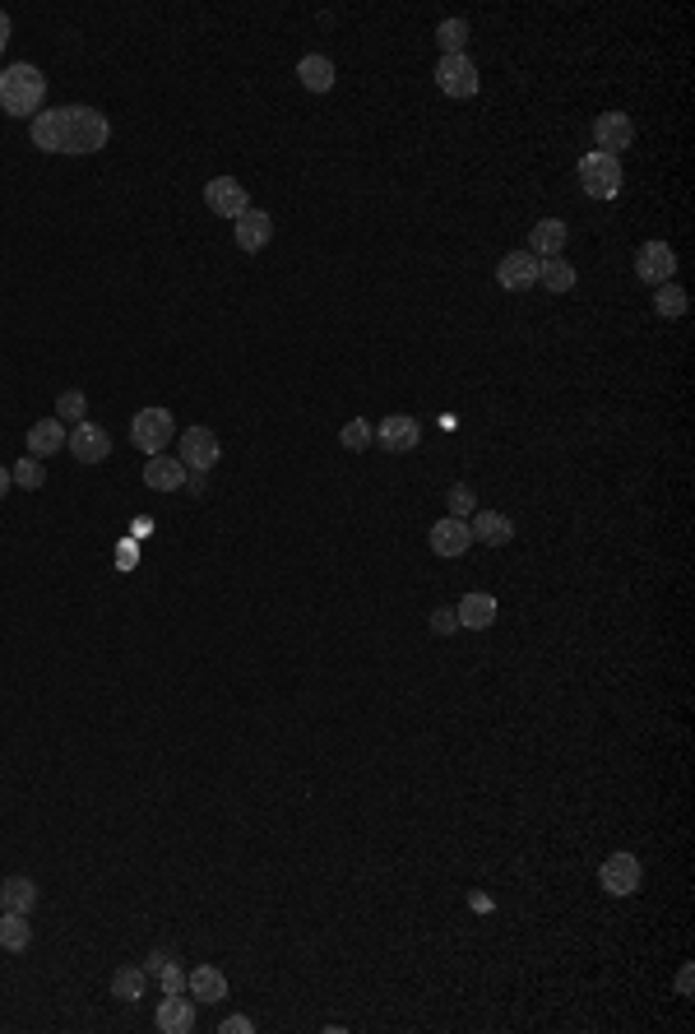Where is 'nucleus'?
<instances>
[{"instance_id":"nucleus-38","label":"nucleus","mask_w":695,"mask_h":1034,"mask_svg":"<svg viewBox=\"0 0 695 1034\" xmlns=\"http://www.w3.org/2000/svg\"><path fill=\"white\" fill-rule=\"evenodd\" d=\"M691 983H695V970H691V965H682V974H677V993L691 997Z\"/></svg>"},{"instance_id":"nucleus-15","label":"nucleus","mask_w":695,"mask_h":1034,"mask_svg":"<svg viewBox=\"0 0 695 1034\" xmlns=\"http://www.w3.org/2000/svg\"><path fill=\"white\" fill-rule=\"evenodd\" d=\"M153 1025H158L163 1034H190L195 1030V1002H186L181 993H163Z\"/></svg>"},{"instance_id":"nucleus-33","label":"nucleus","mask_w":695,"mask_h":1034,"mask_svg":"<svg viewBox=\"0 0 695 1034\" xmlns=\"http://www.w3.org/2000/svg\"><path fill=\"white\" fill-rule=\"evenodd\" d=\"M473 511H478V497H473V487H468V483H455V487H450V515L468 520Z\"/></svg>"},{"instance_id":"nucleus-35","label":"nucleus","mask_w":695,"mask_h":1034,"mask_svg":"<svg viewBox=\"0 0 695 1034\" xmlns=\"http://www.w3.org/2000/svg\"><path fill=\"white\" fill-rule=\"evenodd\" d=\"M158 983H163V993H186V970H181L177 960H172V965L158 974Z\"/></svg>"},{"instance_id":"nucleus-14","label":"nucleus","mask_w":695,"mask_h":1034,"mask_svg":"<svg viewBox=\"0 0 695 1034\" xmlns=\"http://www.w3.org/2000/svg\"><path fill=\"white\" fill-rule=\"evenodd\" d=\"M468 543H473V529L459 515H445V520L431 524V552L436 557H464Z\"/></svg>"},{"instance_id":"nucleus-7","label":"nucleus","mask_w":695,"mask_h":1034,"mask_svg":"<svg viewBox=\"0 0 695 1034\" xmlns=\"http://www.w3.org/2000/svg\"><path fill=\"white\" fill-rule=\"evenodd\" d=\"M204 205L214 209L218 218H232V223H237V218L251 209V195H246V186H241L237 177H214L204 186Z\"/></svg>"},{"instance_id":"nucleus-25","label":"nucleus","mask_w":695,"mask_h":1034,"mask_svg":"<svg viewBox=\"0 0 695 1034\" xmlns=\"http://www.w3.org/2000/svg\"><path fill=\"white\" fill-rule=\"evenodd\" d=\"M538 283H543L552 297H561V293H570V288H575V269H570V260H561V256L538 260Z\"/></svg>"},{"instance_id":"nucleus-6","label":"nucleus","mask_w":695,"mask_h":1034,"mask_svg":"<svg viewBox=\"0 0 695 1034\" xmlns=\"http://www.w3.org/2000/svg\"><path fill=\"white\" fill-rule=\"evenodd\" d=\"M218 460H223L218 436L209 432V427H186V436H181V464H186L190 473H209Z\"/></svg>"},{"instance_id":"nucleus-34","label":"nucleus","mask_w":695,"mask_h":1034,"mask_svg":"<svg viewBox=\"0 0 695 1034\" xmlns=\"http://www.w3.org/2000/svg\"><path fill=\"white\" fill-rule=\"evenodd\" d=\"M431 631H436V636L459 631V613H455V608H436V613H431Z\"/></svg>"},{"instance_id":"nucleus-11","label":"nucleus","mask_w":695,"mask_h":1034,"mask_svg":"<svg viewBox=\"0 0 695 1034\" xmlns=\"http://www.w3.org/2000/svg\"><path fill=\"white\" fill-rule=\"evenodd\" d=\"M594 140H598V154L621 158V149L635 144V121L626 112H603L594 121Z\"/></svg>"},{"instance_id":"nucleus-27","label":"nucleus","mask_w":695,"mask_h":1034,"mask_svg":"<svg viewBox=\"0 0 695 1034\" xmlns=\"http://www.w3.org/2000/svg\"><path fill=\"white\" fill-rule=\"evenodd\" d=\"M28 937H33V928H28V914H14V909H5V914H0V946H5V951H24Z\"/></svg>"},{"instance_id":"nucleus-17","label":"nucleus","mask_w":695,"mask_h":1034,"mask_svg":"<svg viewBox=\"0 0 695 1034\" xmlns=\"http://www.w3.org/2000/svg\"><path fill=\"white\" fill-rule=\"evenodd\" d=\"M468 529H473V538L478 543H487V548H506L510 538H515V520L510 515H501V511H473L468 515Z\"/></svg>"},{"instance_id":"nucleus-37","label":"nucleus","mask_w":695,"mask_h":1034,"mask_svg":"<svg viewBox=\"0 0 695 1034\" xmlns=\"http://www.w3.org/2000/svg\"><path fill=\"white\" fill-rule=\"evenodd\" d=\"M167 965H172V956H167V951H153L149 965H144V974H153V979H158V974H163Z\"/></svg>"},{"instance_id":"nucleus-8","label":"nucleus","mask_w":695,"mask_h":1034,"mask_svg":"<svg viewBox=\"0 0 695 1034\" xmlns=\"http://www.w3.org/2000/svg\"><path fill=\"white\" fill-rule=\"evenodd\" d=\"M635 274L645 283H654V288H663V283H672V274H677V251H672L668 242H645L635 251Z\"/></svg>"},{"instance_id":"nucleus-3","label":"nucleus","mask_w":695,"mask_h":1034,"mask_svg":"<svg viewBox=\"0 0 695 1034\" xmlns=\"http://www.w3.org/2000/svg\"><path fill=\"white\" fill-rule=\"evenodd\" d=\"M177 436V422H172V413L158 409V404H149V409H139L135 418H130V446L144 450V455H163V446Z\"/></svg>"},{"instance_id":"nucleus-12","label":"nucleus","mask_w":695,"mask_h":1034,"mask_svg":"<svg viewBox=\"0 0 695 1034\" xmlns=\"http://www.w3.org/2000/svg\"><path fill=\"white\" fill-rule=\"evenodd\" d=\"M376 441H380V450H390V455H408V450H417V441H422V427H417V418H408V413H390V418H380Z\"/></svg>"},{"instance_id":"nucleus-16","label":"nucleus","mask_w":695,"mask_h":1034,"mask_svg":"<svg viewBox=\"0 0 695 1034\" xmlns=\"http://www.w3.org/2000/svg\"><path fill=\"white\" fill-rule=\"evenodd\" d=\"M269 237H274V218H269L265 209H246V214L237 218V246L246 251V256L265 251Z\"/></svg>"},{"instance_id":"nucleus-19","label":"nucleus","mask_w":695,"mask_h":1034,"mask_svg":"<svg viewBox=\"0 0 695 1034\" xmlns=\"http://www.w3.org/2000/svg\"><path fill=\"white\" fill-rule=\"evenodd\" d=\"M65 422L61 418H42L28 427V455L33 460H47V455H56V450H65Z\"/></svg>"},{"instance_id":"nucleus-36","label":"nucleus","mask_w":695,"mask_h":1034,"mask_svg":"<svg viewBox=\"0 0 695 1034\" xmlns=\"http://www.w3.org/2000/svg\"><path fill=\"white\" fill-rule=\"evenodd\" d=\"M251 1030H255V1025L246 1021V1016H228V1021L218 1025V1034H251Z\"/></svg>"},{"instance_id":"nucleus-4","label":"nucleus","mask_w":695,"mask_h":1034,"mask_svg":"<svg viewBox=\"0 0 695 1034\" xmlns=\"http://www.w3.org/2000/svg\"><path fill=\"white\" fill-rule=\"evenodd\" d=\"M621 158H612V154H584L580 158V186H584V195L589 200H612V195L621 191Z\"/></svg>"},{"instance_id":"nucleus-24","label":"nucleus","mask_w":695,"mask_h":1034,"mask_svg":"<svg viewBox=\"0 0 695 1034\" xmlns=\"http://www.w3.org/2000/svg\"><path fill=\"white\" fill-rule=\"evenodd\" d=\"M38 905V886L28 877H5L0 881V909H14V914H28Z\"/></svg>"},{"instance_id":"nucleus-9","label":"nucleus","mask_w":695,"mask_h":1034,"mask_svg":"<svg viewBox=\"0 0 695 1034\" xmlns=\"http://www.w3.org/2000/svg\"><path fill=\"white\" fill-rule=\"evenodd\" d=\"M65 450H70L79 464H102L112 455V436L102 432L98 422H75V432L65 436Z\"/></svg>"},{"instance_id":"nucleus-22","label":"nucleus","mask_w":695,"mask_h":1034,"mask_svg":"<svg viewBox=\"0 0 695 1034\" xmlns=\"http://www.w3.org/2000/svg\"><path fill=\"white\" fill-rule=\"evenodd\" d=\"M459 613V626H468V631H487V626L496 622V594H464V603L455 608Z\"/></svg>"},{"instance_id":"nucleus-21","label":"nucleus","mask_w":695,"mask_h":1034,"mask_svg":"<svg viewBox=\"0 0 695 1034\" xmlns=\"http://www.w3.org/2000/svg\"><path fill=\"white\" fill-rule=\"evenodd\" d=\"M297 79H302L306 93H329L339 75H334V61H329V56L311 52V56H302V61H297Z\"/></svg>"},{"instance_id":"nucleus-39","label":"nucleus","mask_w":695,"mask_h":1034,"mask_svg":"<svg viewBox=\"0 0 695 1034\" xmlns=\"http://www.w3.org/2000/svg\"><path fill=\"white\" fill-rule=\"evenodd\" d=\"M14 487V478H10V469H5V464H0V497H5V492H10Z\"/></svg>"},{"instance_id":"nucleus-1","label":"nucleus","mask_w":695,"mask_h":1034,"mask_svg":"<svg viewBox=\"0 0 695 1034\" xmlns=\"http://www.w3.org/2000/svg\"><path fill=\"white\" fill-rule=\"evenodd\" d=\"M112 140V121L98 107H51L33 116V149L42 154H98Z\"/></svg>"},{"instance_id":"nucleus-10","label":"nucleus","mask_w":695,"mask_h":1034,"mask_svg":"<svg viewBox=\"0 0 695 1034\" xmlns=\"http://www.w3.org/2000/svg\"><path fill=\"white\" fill-rule=\"evenodd\" d=\"M640 877H645V872H640V858L635 854H612L603 863V868H598V881H603V891L607 895H635L640 891Z\"/></svg>"},{"instance_id":"nucleus-5","label":"nucleus","mask_w":695,"mask_h":1034,"mask_svg":"<svg viewBox=\"0 0 695 1034\" xmlns=\"http://www.w3.org/2000/svg\"><path fill=\"white\" fill-rule=\"evenodd\" d=\"M436 89H441L445 98H473V93L482 89L478 65L468 61V56H441V65H436Z\"/></svg>"},{"instance_id":"nucleus-23","label":"nucleus","mask_w":695,"mask_h":1034,"mask_svg":"<svg viewBox=\"0 0 695 1034\" xmlns=\"http://www.w3.org/2000/svg\"><path fill=\"white\" fill-rule=\"evenodd\" d=\"M186 983H190V997H195V1002H228V979H223V970H214V965H195Z\"/></svg>"},{"instance_id":"nucleus-18","label":"nucleus","mask_w":695,"mask_h":1034,"mask_svg":"<svg viewBox=\"0 0 695 1034\" xmlns=\"http://www.w3.org/2000/svg\"><path fill=\"white\" fill-rule=\"evenodd\" d=\"M566 237H570V228L561 223V218H543V223H533V232H529V256H538V260L561 256V251H566Z\"/></svg>"},{"instance_id":"nucleus-20","label":"nucleus","mask_w":695,"mask_h":1034,"mask_svg":"<svg viewBox=\"0 0 695 1034\" xmlns=\"http://www.w3.org/2000/svg\"><path fill=\"white\" fill-rule=\"evenodd\" d=\"M144 483H149L153 492H177V487H186V464L172 460V455H149Z\"/></svg>"},{"instance_id":"nucleus-26","label":"nucleus","mask_w":695,"mask_h":1034,"mask_svg":"<svg viewBox=\"0 0 695 1034\" xmlns=\"http://www.w3.org/2000/svg\"><path fill=\"white\" fill-rule=\"evenodd\" d=\"M144 988H149V974H144V965H126V970L112 974V997H121V1002H139V997H144Z\"/></svg>"},{"instance_id":"nucleus-40","label":"nucleus","mask_w":695,"mask_h":1034,"mask_svg":"<svg viewBox=\"0 0 695 1034\" xmlns=\"http://www.w3.org/2000/svg\"><path fill=\"white\" fill-rule=\"evenodd\" d=\"M5 42H10V19L0 14V52H5Z\"/></svg>"},{"instance_id":"nucleus-2","label":"nucleus","mask_w":695,"mask_h":1034,"mask_svg":"<svg viewBox=\"0 0 695 1034\" xmlns=\"http://www.w3.org/2000/svg\"><path fill=\"white\" fill-rule=\"evenodd\" d=\"M42 98H47V79H42L38 65H10L0 70V112L19 116V121H33L42 112Z\"/></svg>"},{"instance_id":"nucleus-28","label":"nucleus","mask_w":695,"mask_h":1034,"mask_svg":"<svg viewBox=\"0 0 695 1034\" xmlns=\"http://www.w3.org/2000/svg\"><path fill=\"white\" fill-rule=\"evenodd\" d=\"M436 47H441V56H464L468 19H441V28H436Z\"/></svg>"},{"instance_id":"nucleus-30","label":"nucleus","mask_w":695,"mask_h":1034,"mask_svg":"<svg viewBox=\"0 0 695 1034\" xmlns=\"http://www.w3.org/2000/svg\"><path fill=\"white\" fill-rule=\"evenodd\" d=\"M84 413H89L84 390H65V395L56 399V418H61V422H84Z\"/></svg>"},{"instance_id":"nucleus-31","label":"nucleus","mask_w":695,"mask_h":1034,"mask_svg":"<svg viewBox=\"0 0 695 1034\" xmlns=\"http://www.w3.org/2000/svg\"><path fill=\"white\" fill-rule=\"evenodd\" d=\"M10 478H14V487H28V492H38L42 483H47V473H42V464L33 460V455H28V460H19L10 469Z\"/></svg>"},{"instance_id":"nucleus-32","label":"nucleus","mask_w":695,"mask_h":1034,"mask_svg":"<svg viewBox=\"0 0 695 1034\" xmlns=\"http://www.w3.org/2000/svg\"><path fill=\"white\" fill-rule=\"evenodd\" d=\"M339 446H343V450H367V446H371V422H367V418H353V422H343V432H339Z\"/></svg>"},{"instance_id":"nucleus-13","label":"nucleus","mask_w":695,"mask_h":1034,"mask_svg":"<svg viewBox=\"0 0 695 1034\" xmlns=\"http://www.w3.org/2000/svg\"><path fill=\"white\" fill-rule=\"evenodd\" d=\"M496 283H501L506 293H529L533 283H538V256H529V251H510V256H501Z\"/></svg>"},{"instance_id":"nucleus-29","label":"nucleus","mask_w":695,"mask_h":1034,"mask_svg":"<svg viewBox=\"0 0 695 1034\" xmlns=\"http://www.w3.org/2000/svg\"><path fill=\"white\" fill-rule=\"evenodd\" d=\"M654 311H658V316H668V320L686 316V288H677V283H663V288L654 293Z\"/></svg>"}]
</instances>
